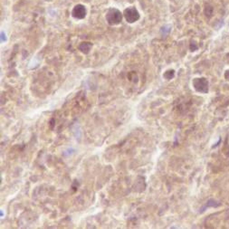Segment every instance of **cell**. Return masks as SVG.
Here are the masks:
<instances>
[{"mask_svg":"<svg viewBox=\"0 0 229 229\" xmlns=\"http://www.w3.org/2000/svg\"><path fill=\"white\" fill-rule=\"evenodd\" d=\"M122 14L117 8H110L106 14V20L109 25L116 26L121 22Z\"/></svg>","mask_w":229,"mask_h":229,"instance_id":"6da1fadb","label":"cell"},{"mask_svg":"<svg viewBox=\"0 0 229 229\" xmlns=\"http://www.w3.org/2000/svg\"><path fill=\"white\" fill-rule=\"evenodd\" d=\"M193 86L198 93H206L208 92V82L205 78H196L193 81Z\"/></svg>","mask_w":229,"mask_h":229,"instance_id":"7a4b0ae2","label":"cell"},{"mask_svg":"<svg viewBox=\"0 0 229 229\" xmlns=\"http://www.w3.org/2000/svg\"><path fill=\"white\" fill-rule=\"evenodd\" d=\"M125 16V19L127 20V22L129 23H134L136 21H138L139 19V14L138 12V10L135 7H128L124 10V13H123Z\"/></svg>","mask_w":229,"mask_h":229,"instance_id":"3957f363","label":"cell"},{"mask_svg":"<svg viewBox=\"0 0 229 229\" xmlns=\"http://www.w3.org/2000/svg\"><path fill=\"white\" fill-rule=\"evenodd\" d=\"M72 15L74 17V18L76 19H82L85 17L86 15V9L84 7V6L79 4V5H76L73 11H72Z\"/></svg>","mask_w":229,"mask_h":229,"instance_id":"277c9868","label":"cell"},{"mask_svg":"<svg viewBox=\"0 0 229 229\" xmlns=\"http://www.w3.org/2000/svg\"><path fill=\"white\" fill-rule=\"evenodd\" d=\"M93 44L89 42H84V43H82L80 45H79V50L82 51L83 54H88V53L90 52L91 48H92Z\"/></svg>","mask_w":229,"mask_h":229,"instance_id":"5b68a950","label":"cell"},{"mask_svg":"<svg viewBox=\"0 0 229 229\" xmlns=\"http://www.w3.org/2000/svg\"><path fill=\"white\" fill-rule=\"evenodd\" d=\"M175 72H174V70H168V71H167L165 74H164V77L166 78V79H168V80H170L171 78H173L174 77V74Z\"/></svg>","mask_w":229,"mask_h":229,"instance_id":"8992f818","label":"cell"},{"mask_svg":"<svg viewBox=\"0 0 229 229\" xmlns=\"http://www.w3.org/2000/svg\"><path fill=\"white\" fill-rule=\"evenodd\" d=\"M225 78L229 81V71H226V73H225Z\"/></svg>","mask_w":229,"mask_h":229,"instance_id":"52a82bcc","label":"cell"}]
</instances>
